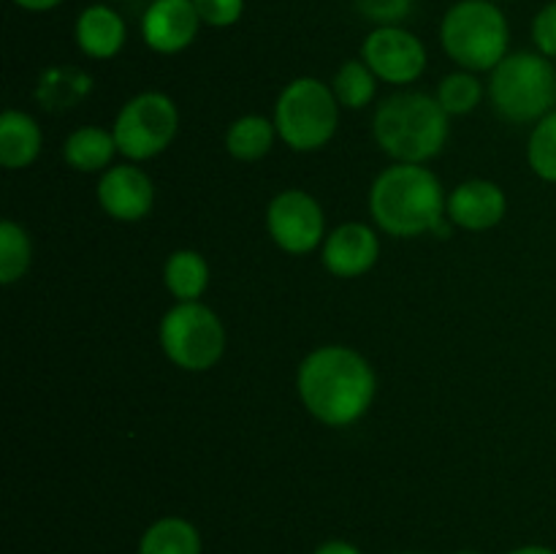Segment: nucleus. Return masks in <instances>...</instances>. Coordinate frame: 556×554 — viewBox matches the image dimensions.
<instances>
[{"label":"nucleus","mask_w":556,"mask_h":554,"mask_svg":"<svg viewBox=\"0 0 556 554\" xmlns=\"http://www.w3.org/2000/svg\"><path fill=\"white\" fill-rule=\"evenodd\" d=\"M193 5L206 27H231L244 14V0H193Z\"/></svg>","instance_id":"obj_26"},{"label":"nucleus","mask_w":556,"mask_h":554,"mask_svg":"<svg viewBox=\"0 0 556 554\" xmlns=\"http://www.w3.org/2000/svg\"><path fill=\"white\" fill-rule=\"evenodd\" d=\"M136 554H201V532L182 516H163L147 527Z\"/></svg>","instance_id":"obj_19"},{"label":"nucleus","mask_w":556,"mask_h":554,"mask_svg":"<svg viewBox=\"0 0 556 554\" xmlns=\"http://www.w3.org/2000/svg\"><path fill=\"white\" fill-rule=\"evenodd\" d=\"M163 282L179 302H199L210 286V264L199 250H174L163 266Z\"/></svg>","instance_id":"obj_18"},{"label":"nucleus","mask_w":556,"mask_h":554,"mask_svg":"<svg viewBox=\"0 0 556 554\" xmlns=\"http://www.w3.org/2000/svg\"><path fill=\"white\" fill-rule=\"evenodd\" d=\"M98 204L114 221L136 223L150 215L155 204V185L136 163H119L106 168L98 179Z\"/></svg>","instance_id":"obj_11"},{"label":"nucleus","mask_w":556,"mask_h":554,"mask_svg":"<svg viewBox=\"0 0 556 554\" xmlns=\"http://www.w3.org/2000/svg\"><path fill=\"white\" fill-rule=\"evenodd\" d=\"M33 261V242L25 228L14 221L0 223V282L14 286L27 275Z\"/></svg>","instance_id":"obj_22"},{"label":"nucleus","mask_w":556,"mask_h":554,"mask_svg":"<svg viewBox=\"0 0 556 554\" xmlns=\"http://www.w3.org/2000/svg\"><path fill=\"white\" fill-rule=\"evenodd\" d=\"M353 3L364 20L375 22L378 27L400 25L413 9V0H353Z\"/></svg>","instance_id":"obj_25"},{"label":"nucleus","mask_w":556,"mask_h":554,"mask_svg":"<svg viewBox=\"0 0 556 554\" xmlns=\"http://www.w3.org/2000/svg\"><path fill=\"white\" fill-rule=\"evenodd\" d=\"M445 54L465 71H494L508 58L510 27L497 0H459L440 25Z\"/></svg>","instance_id":"obj_4"},{"label":"nucleus","mask_w":556,"mask_h":554,"mask_svg":"<svg viewBox=\"0 0 556 554\" xmlns=\"http://www.w3.org/2000/svg\"><path fill=\"white\" fill-rule=\"evenodd\" d=\"M14 3L25 11H52L58 9L63 0H14Z\"/></svg>","instance_id":"obj_29"},{"label":"nucleus","mask_w":556,"mask_h":554,"mask_svg":"<svg viewBox=\"0 0 556 554\" xmlns=\"http://www.w3.org/2000/svg\"><path fill=\"white\" fill-rule=\"evenodd\" d=\"M532 41H535L538 52L556 58V0L543 5L532 20Z\"/></svg>","instance_id":"obj_27"},{"label":"nucleus","mask_w":556,"mask_h":554,"mask_svg":"<svg viewBox=\"0 0 556 554\" xmlns=\"http://www.w3.org/2000/svg\"><path fill=\"white\" fill-rule=\"evenodd\" d=\"M380 239L364 223H342L326 234L320 259L334 277H362L378 264Z\"/></svg>","instance_id":"obj_13"},{"label":"nucleus","mask_w":556,"mask_h":554,"mask_svg":"<svg viewBox=\"0 0 556 554\" xmlns=\"http://www.w3.org/2000/svg\"><path fill=\"white\" fill-rule=\"evenodd\" d=\"M448 112L427 92H394L372 117V134L380 150L396 163H427L448 141Z\"/></svg>","instance_id":"obj_3"},{"label":"nucleus","mask_w":556,"mask_h":554,"mask_svg":"<svg viewBox=\"0 0 556 554\" xmlns=\"http://www.w3.org/2000/svg\"><path fill=\"white\" fill-rule=\"evenodd\" d=\"M456 554H478V552H470V549H465V552H456Z\"/></svg>","instance_id":"obj_31"},{"label":"nucleus","mask_w":556,"mask_h":554,"mask_svg":"<svg viewBox=\"0 0 556 554\" xmlns=\"http://www.w3.org/2000/svg\"><path fill=\"white\" fill-rule=\"evenodd\" d=\"M443 182L424 163H394L369 190V212L378 228L396 239L424 237L445 221Z\"/></svg>","instance_id":"obj_2"},{"label":"nucleus","mask_w":556,"mask_h":554,"mask_svg":"<svg viewBox=\"0 0 556 554\" xmlns=\"http://www.w3.org/2000/svg\"><path fill=\"white\" fill-rule=\"evenodd\" d=\"M76 47L81 54L92 60H112L123 52L125 38H128V27L125 20L106 3L87 5L74 25Z\"/></svg>","instance_id":"obj_15"},{"label":"nucleus","mask_w":556,"mask_h":554,"mask_svg":"<svg viewBox=\"0 0 556 554\" xmlns=\"http://www.w3.org/2000/svg\"><path fill=\"white\" fill-rule=\"evenodd\" d=\"M41 128L25 112L9 109L0 117V163L5 168H27L41 152Z\"/></svg>","instance_id":"obj_16"},{"label":"nucleus","mask_w":556,"mask_h":554,"mask_svg":"<svg viewBox=\"0 0 556 554\" xmlns=\"http://www.w3.org/2000/svg\"><path fill=\"white\" fill-rule=\"evenodd\" d=\"M266 228H269L271 242L280 250L291 255H307L324 248V206L307 190H282L266 206Z\"/></svg>","instance_id":"obj_9"},{"label":"nucleus","mask_w":556,"mask_h":554,"mask_svg":"<svg viewBox=\"0 0 556 554\" xmlns=\"http://www.w3.org/2000/svg\"><path fill=\"white\" fill-rule=\"evenodd\" d=\"M117 141L114 134L106 128H98V125H85V128H76L74 134L65 139L63 158L71 168L85 174L106 172L112 158L117 155Z\"/></svg>","instance_id":"obj_17"},{"label":"nucleus","mask_w":556,"mask_h":554,"mask_svg":"<svg viewBox=\"0 0 556 554\" xmlns=\"http://www.w3.org/2000/svg\"><path fill=\"white\" fill-rule=\"evenodd\" d=\"M489 74V101L508 123H538L554 112L556 68L546 54L514 52Z\"/></svg>","instance_id":"obj_5"},{"label":"nucleus","mask_w":556,"mask_h":554,"mask_svg":"<svg viewBox=\"0 0 556 554\" xmlns=\"http://www.w3.org/2000/svg\"><path fill=\"white\" fill-rule=\"evenodd\" d=\"M508 554H556L552 546H541V543H530V546H519Z\"/></svg>","instance_id":"obj_30"},{"label":"nucleus","mask_w":556,"mask_h":554,"mask_svg":"<svg viewBox=\"0 0 556 554\" xmlns=\"http://www.w3.org/2000/svg\"><path fill=\"white\" fill-rule=\"evenodd\" d=\"M378 378L367 358L345 345L315 348L296 373L302 405L326 427H351L372 407Z\"/></svg>","instance_id":"obj_1"},{"label":"nucleus","mask_w":556,"mask_h":554,"mask_svg":"<svg viewBox=\"0 0 556 554\" xmlns=\"http://www.w3.org/2000/svg\"><path fill=\"white\" fill-rule=\"evenodd\" d=\"M527 161L530 168L546 182H556V109L538 119L527 141Z\"/></svg>","instance_id":"obj_24"},{"label":"nucleus","mask_w":556,"mask_h":554,"mask_svg":"<svg viewBox=\"0 0 556 554\" xmlns=\"http://www.w3.org/2000/svg\"><path fill=\"white\" fill-rule=\"evenodd\" d=\"M505 210H508V199L503 188L489 179H467L448 196V204H445L448 221L465 231H489L503 221Z\"/></svg>","instance_id":"obj_14"},{"label":"nucleus","mask_w":556,"mask_h":554,"mask_svg":"<svg viewBox=\"0 0 556 554\" xmlns=\"http://www.w3.org/2000/svg\"><path fill=\"white\" fill-rule=\"evenodd\" d=\"M179 130V109L166 92H139L123 103L112 125L119 155L128 161H150L168 150Z\"/></svg>","instance_id":"obj_8"},{"label":"nucleus","mask_w":556,"mask_h":554,"mask_svg":"<svg viewBox=\"0 0 556 554\" xmlns=\"http://www.w3.org/2000/svg\"><path fill=\"white\" fill-rule=\"evenodd\" d=\"M362 60L378 79L405 87L427 71V47L416 33L400 25H383L364 38Z\"/></svg>","instance_id":"obj_10"},{"label":"nucleus","mask_w":556,"mask_h":554,"mask_svg":"<svg viewBox=\"0 0 556 554\" xmlns=\"http://www.w3.org/2000/svg\"><path fill=\"white\" fill-rule=\"evenodd\" d=\"M161 348L174 367L206 373L226 351V329L212 307L201 302H177L161 320Z\"/></svg>","instance_id":"obj_7"},{"label":"nucleus","mask_w":556,"mask_h":554,"mask_svg":"<svg viewBox=\"0 0 556 554\" xmlns=\"http://www.w3.org/2000/svg\"><path fill=\"white\" fill-rule=\"evenodd\" d=\"M313 554H362V549L353 546V543H348V541H340V538H337V541L320 543V546L315 549Z\"/></svg>","instance_id":"obj_28"},{"label":"nucleus","mask_w":556,"mask_h":554,"mask_svg":"<svg viewBox=\"0 0 556 554\" xmlns=\"http://www.w3.org/2000/svg\"><path fill=\"white\" fill-rule=\"evenodd\" d=\"M410 554H413V552H410Z\"/></svg>","instance_id":"obj_32"},{"label":"nucleus","mask_w":556,"mask_h":554,"mask_svg":"<svg viewBox=\"0 0 556 554\" xmlns=\"http://www.w3.org/2000/svg\"><path fill=\"white\" fill-rule=\"evenodd\" d=\"M340 125V101L326 81L299 76L275 103L277 136L293 152H315L331 141Z\"/></svg>","instance_id":"obj_6"},{"label":"nucleus","mask_w":556,"mask_h":554,"mask_svg":"<svg viewBox=\"0 0 556 554\" xmlns=\"http://www.w3.org/2000/svg\"><path fill=\"white\" fill-rule=\"evenodd\" d=\"M199 30L201 16L193 0H152L141 16V38L157 54L185 52Z\"/></svg>","instance_id":"obj_12"},{"label":"nucleus","mask_w":556,"mask_h":554,"mask_svg":"<svg viewBox=\"0 0 556 554\" xmlns=\"http://www.w3.org/2000/svg\"><path fill=\"white\" fill-rule=\"evenodd\" d=\"M331 90H334L340 106L364 109L372 103L375 90H378V76L372 74V68L364 60H348L334 74Z\"/></svg>","instance_id":"obj_21"},{"label":"nucleus","mask_w":556,"mask_h":554,"mask_svg":"<svg viewBox=\"0 0 556 554\" xmlns=\"http://www.w3.org/2000/svg\"><path fill=\"white\" fill-rule=\"evenodd\" d=\"M275 119H266L261 114H244V117L233 119L226 130V150L228 155L237 161H261L269 155L271 144H275Z\"/></svg>","instance_id":"obj_20"},{"label":"nucleus","mask_w":556,"mask_h":554,"mask_svg":"<svg viewBox=\"0 0 556 554\" xmlns=\"http://www.w3.org/2000/svg\"><path fill=\"white\" fill-rule=\"evenodd\" d=\"M434 98L448 112V117H454V114L459 117V114H470L481 103L483 85L472 71H454V74H448L440 81Z\"/></svg>","instance_id":"obj_23"}]
</instances>
